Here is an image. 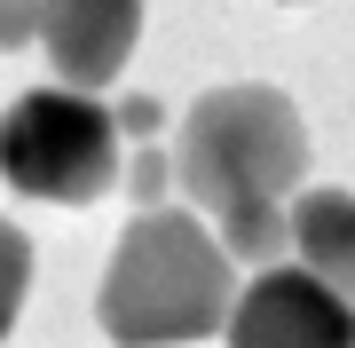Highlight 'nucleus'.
<instances>
[{"mask_svg":"<svg viewBox=\"0 0 355 348\" xmlns=\"http://www.w3.org/2000/svg\"><path fill=\"white\" fill-rule=\"evenodd\" d=\"M24 293H32V238L16 230V222H0V340L24 317Z\"/></svg>","mask_w":355,"mask_h":348,"instance_id":"7","label":"nucleus"},{"mask_svg":"<svg viewBox=\"0 0 355 348\" xmlns=\"http://www.w3.org/2000/svg\"><path fill=\"white\" fill-rule=\"evenodd\" d=\"M166 182H182V167L158 151V142H135V151H127V174H119V190L142 198V214H150L158 198H166Z\"/></svg>","mask_w":355,"mask_h":348,"instance_id":"8","label":"nucleus"},{"mask_svg":"<svg viewBox=\"0 0 355 348\" xmlns=\"http://www.w3.org/2000/svg\"><path fill=\"white\" fill-rule=\"evenodd\" d=\"M229 309H237V261L205 230V214L182 206L135 214L95 285V324L119 348H190L205 333H229Z\"/></svg>","mask_w":355,"mask_h":348,"instance_id":"2","label":"nucleus"},{"mask_svg":"<svg viewBox=\"0 0 355 348\" xmlns=\"http://www.w3.org/2000/svg\"><path fill=\"white\" fill-rule=\"evenodd\" d=\"M174 167L182 198H198V214L221 222L229 261L277 270V254H292V190L308 174V127L284 88L237 79V88L198 95L182 119Z\"/></svg>","mask_w":355,"mask_h":348,"instance_id":"1","label":"nucleus"},{"mask_svg":"<svg viewBox=\"0 0 355 348\" xmlns=\"http://www.w3.org/2000/svg\"><path fill=\"white\" fill-rule=\"evenodd\" d=\"M40 40H48L55 88H111L142 40V0H40Z\"/></svg>","mask_w":355,"mask_h":348,"instance_id":"5","label":"nucleus"},{"mask_svg":"<svg viewBox=\"0 0 355 348\" xmlns=\"http://www.w3.org/2000/svg\"><path fill=\"white\" fill-rule=\"evenodd\" d=\"M111 119H119V135H127V142H158L166 135V103H158V95H119V103H111Z\"/></svg>","mask_w":355,"mask_h":348,"instance_id":"9","label":"nucleus"},{"mask_svg":"<svg viewBox=\"0 0 355 348\" xmlns=\"http://www.w3.org/2000/svg\"><path fill=\"white\" fill-rule=\"evenodd\" d=\"M284 8H308V0H284Z\"/></svg>","mask_w":355,"mask_h":348,"instance_id":"11","label":"nucleus"},{"mask_svg":"<svg viewBox=\"0 0 355 348\" xmlns=\"http://www.w3.org/2000/svg\"><path fill=\"white\" fill-rule=\"evenodd\" d=\"M229 348H355V301L300 261H277L237 293Z\"/></svg>","mask_w":355,"mask_h":348,"instance_id":"4","label":"nucleus"},{"mask_svg":"<svg viewBox=\"0 0 355 348\" xmlns=\"http://www.w3.org/2000/svg\"><path fill=\"white\" fill-rule=\"evenodd\" d=\"M292 261L355 301V190H300L292 198Z\"/></svg>","mask_w":355,"mask_h":348,"instance_id":"6","label":"nucleus"},{"mask_svg":"<svg viewBox=\"0 0 355 348\" xmlns=\"http://www.w3.org/2000/svg\"><path fill=\"white\" fill-rule=\"evenodd\" d=\"M40 40V0H0V48Z\"/></svg>","mask_w":355,"mask_h":348,"instance_id":"10","label":"nucleus"},{"mask_svg":"<svg viewBox=\"0 0 355 348\" xmlns=\"http://www.w3.org/2000/svg\"><path fill=\"white\" fill-rule=\"evenodd\" d=\"M111 103L79 88H32L0 111V174L24 198H55V206H95L111 198V182L127 174Z\"/></svg>","mask_w":355,"mask_h":348,"instance_id":"3","label":"nucleus"}]
</instances>
